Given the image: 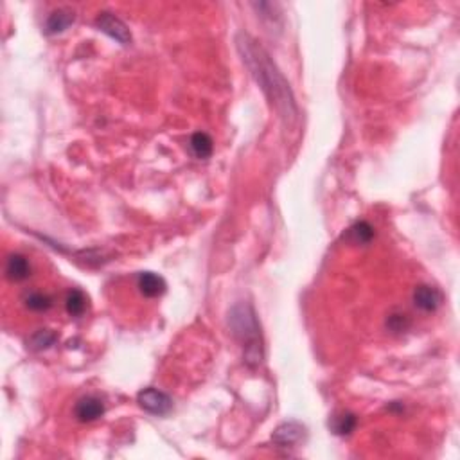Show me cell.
Wrapping results in <instances>:
<instances>
[{
	"label": "cell",
	"mask_w": 460,
	"mask_h": 460,
	"mask_svg": "<svg viewBox=\"0 0 460 460\" xmlns=\"http://www.w3.org/2000/svg\"><path fill=\"white\" fill-rule=\"evenodd\" d=\"M31 275V265H29L28 257L22 254H11L6 261V277L10 279L11 283H20Z\"/></svg>",
	"instance_id": "cell-8"
},
{
	"label": "cell",
	"mask_w": 460,
	"mask_h": 460,
	"mask_svg": "<svg viewBox=\"0 0 460 460\" xmlns=\"http://www.w3.org/2000/svg\"><path fill=\"white\" fill-rule=\"evenodd\" d=\"M191 150L198 159H209L212 155L214 144H212V139L207 133L198 132L191 137Z\"/></svg>",
	"instance_id": "cell-13"
},
{
	"label": "cell",
	"mask_w": 460,
	"mask_h": 460,
	"mask_svg": "<svg viewBox=\"0 0 460 460\" xmlns=\"http://www.w3.org/2000/svg\"><path fill=\"white\" fill-rule=\"evenodd\" d=\"M304 426L295 421H290V423L279 424L275 428L274 435H272V441L277 444L279 448H295L297 444H301L302 439H304Z\"/></svg>",
	"instance_id": "cell-5"
},
{
	"label": "cell",
	"mask_w": 460,
	"mask_h": 460,
	"mask_svg": "<svg viewBox=\"0 0 460 460\" xmlns=\"http://www.w3.org/2000/svg\"><path fill=\"white\" fill-rule=\"evenodd\" d=\"M414 302L419 310L432 313L442 304V295L437 288L428 286V284H421L419 288H415L414 292Z\"/></svg>",
	"instance_id": "cell-7"
},
{
	"label": "cell",
	"mask_w": 460,
	"mask_h": 460,
	"mask_svg": "<svg viewBox=\"0 0 460 460\" xmlns=\"http://www.w3.org/2000/svg\"><path fill=\"white\" fill-rule=\"evenodd\" d=\"M358 419L356 415L351 412H343V414H338L333 417V423H331V428L337 435H349V433L354 432Z\"/></svg>",
	"instance_id": "cell-14"
},
{
	"label": "cell",
	"mask_w": 460,
	"mask_h": 460,
	"mask_svg": "<svg viewBox=\"0 0 460 460\" xmlns=\"http://www.w3.org/2000/svg\"><path fill=\"white\" fill-rule=\"evenodd\" d=\"M74 414H76V419L81 421V423H92V421H97L101 415L105 414V405L96 396L81 397L76 408H74Z\"/></svg>",
	"instance_id": "cell-6"
},
{
	"label": "cell",
	"mask_w": 460,
	"mask_h": 460,
	"mask_svg": "<svg viewBox=\"0 0 460 460\" xmlns=\"http://www.w3.org/2000/svg\"><path fill=\"white\" fill-rule=\"evenodd\" d=\"M26 306H28L31 311H37V313H41V311L50 310V306H52V299L46 293L40 292H32L26 297Z\"/></svg>",
	"instance_id": "cell-16"
},
{
	"label": "cell",
	"mask_w": 460,
	"mask_h": 460,
	"mask_svg": "<svg viewBox=\"0 0 460 460\" xmlns=\"http://www.w3.org/2000/svg\"><path fill=\"white\" fill-rule=\"evenodd\" d=\"M74 20H76V14L72 10L59 8V10L49 14V19L46 22V32L47 34H59V32L67 31L74 23Z\"/></svg>",
	"instance_id": "cell-9"
},
{
	"label": "cell",
	"mask_w": 460,
	"mask_h": 460,
	"mask_svg": "<svg viewBox=\"0 0 460 460\" xmlns=\"http://www.w3.org/2000/svg\"><path fill=\"white\" fill-rule=\"evenodd\" d=\"M58 340V334L50 329H38L37 333L32 334L29 343H31L32 351H46L49 347H52Z\"/></svg>",
	"instance_id": "cell-15"
},
{
	"label": "cell",
	"mask_w": 460,
	"mask_h": 460,
	"mask_svg": "<svg viewBox=\"0 0 460 460\" xmlns=\"http://www.w3.org/2000/svg\"><path fill=\"white\" fill-rule=\"evenodd\" d=\"M96 26L105 34H108L110 38L119 41L121 46H128L132 41V32L126 28V23L123 20H119L112 13H106V11L105 13H99V17L96 19Z\"/></svg>",
	"instance_id": "cell-4"
},
{
	"label": "cell",
	"mask_w": 460,
	"mask_h": 460,
	"mask_svg": "<svg viewBox=\"0 0 460 460\" xmlns=\"http://www.w3.org/2000/svg\"><path fill=\"white\" fill-rule=\"evenodd\" d=\"M343 237L349 243H352V245H367V243L372 241L374 228L367 221H358V223H354L347 230Z\"/></svg>",
	"instance_id": "cell-11"
},
{
	"label": "cell",
	"mask_w": 460,
	"mask_h": 460,
	"mask_svg": "<svg viewBox=\"0 0 460 460\" xmlns=\"http://www.w3.org/2000/svg\"><path fill=\"white\" fill-rule=\"evenodd\" d=\"M137 286L141 290V293L148 299H155V297L164 295L166 292V281L160 275L153 274V272H142L139 275Z\"/></svg>",
	"instance_id": "cell-10"
},
{
	"label": "cell",
	"mask_w": 460,
	"mask_h": 460,
	"mask_svg": "<svg viewBox=\"0 0 460 460\" xmlns=\"http://www.w3.org/2000/svg\"><path fill=\"white\" fill-rule=\"evenodd\" d=\"M228 323L234 337L243 343V358L248 367H259L263 361V338L261 326L254 308L250 304L234 306L228 314Z\"/></svg>",
	"instance_id": "cell-2"
},
{
	"label": "cell",
	"mask_w": 460,
	"mask_h": 460,
	"mask_svg": "<svg viewBox=\"0 0 460 460\" xmlns=\"http://www.w3.org/2000/svg\"><path fill=\"white\" fill-rule=\"evenodd\" d=\"M237 49L241 52L243 61L250 69L255 81L259 83V87L266 94L272 105L277 108L281 117L286 123L293 124L299 119V108H297L295 97L292 94V88L277 69V65L272 61L270 54L263 47L257 43L252 37L241 32L237 37Z\"/></svg>",
	"instance_id": "cell-1"
},
{
	"label": "cell",
	"mask_w": 460,
	"mask_h": 460,
	"mask_svg": "<svg viewBox=\"0 0 460 460\" xmlns=\"http://www.w3.org/2000/svg\"><path fill=\"white\" fill-rule=\"evenodd\" d=\"M87 306H88V299L81 290H70L67 299H65L67 313L72 314V317H81V314H85Z\"/></svg>",
	"instance_id": "cell-12"
},
{
	"label": "cell",
	"mask_w": 460,
	"mask_h": 460,
	"mask_svg": "<svg viewBox=\"0 0 460 460\" xmlns=\"http://www.w3.org/2000/svg\"><path fill=\"white\" fill-rule=\"evenodd\" d=\"M137 403L142 410L150 412L153 415H168L173 410V399L162 390L150 387L139 392Z\"/></svg>",
	"instance_id": "cell-3"
},
{
	"label": "cell",
	"mask_w": 460,
	"mask_h": 460,
	"mask_svg": "<svg viewBox=\"0 0 460 460\" xmlns=\"http://www.w3.org/2000/svg\"><path fill=\"white\" fill-rule=\"evenodd\" d=\"M387 326L394 333H399V331H405V329L410 326V320L406 319V314H392L390 319H388Z\"/></svg>",
	"instance_id": "cell-17"
}]
</instances>
